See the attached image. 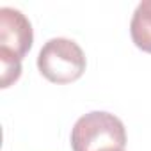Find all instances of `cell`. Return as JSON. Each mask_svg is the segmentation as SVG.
Here are the masks:
<instances>
[{"mask_svg":"<svg viewBox=\"0 0 151 151\" xmlns=\"http://www.w3.org/2000/svg\"><path fill=\"white\" fill-rule=\"evenodd\" d=\"M71 147L73 151H103L109 147L124 149V124L110 112H89L75 123L71 130Z\"/></svg>","mask_w":151,"mask_h":151,"instance_id":"6da1fadb","label":"cell"},{"mask_svg":"<svg viewBox=\"0 0 151 151\" xmlns=\"http://www.w3.org/2000/svg\"><path fill=\"white\" fill-rule=\"evenodd\" d=\"M87 60L84 50L73 39L53 37L43 45L37 55V69L52 84L77 82L84 71Z\"/></svg>","mask_w":151,"mask_h":151,"instance_id":"7a4b0ae2","label":"cell"},{"mask_svg":"<svg viewBox=\"0 0 151 151\" xmlns=\"http://www.w3.org/2000/svg\"><path fill=\"white\" fill-rule=\"evenodd\" d=\"M34 43V32L29 18L13 7L0 9V52L23 59Z\"/></svg>","mask_w":151,"mask_h":151,"instance_id":"3957f363","label":"cell"},{"mask_svg":"<svg viewBox=\"0 0 151 151\" xmlns=\"http://www.w3.org/2000/svg\"><path fill=\"white\" fill-rule=\"evenodd\" d=\"M130 34L139 50L151 53V0H142L137 6L130 22Z\"/></svg>","mask_w":151,"mask_h":151,"instance_id":"277c9868","label":"cell"},{"mask_svg":"<svg viewBox=\"0 0 151 151\" xmlns=\"http://www.w3.org/2000/svg\"><path fill=\"white\" fill-rule=\"evenodd\" d=\"M0 64H2V87L7 89L22 77V60L6 52H0Z\"/></svg>","mask_w":151,"mask_h":151,"instance_id":"5b68a950","label":"cell"},{"mask_svg":"<svg viewBox=\"0 0 151 151\" xmlns=\"http://www.w3.org/2000/svg\"><path fill=\"white\" fill-rule=\"evenodd\" d=\"M103 151H124V149H121V147H109V149H103Z\"/></svg>","mask_w":151,"mask_h":151,"instance_id":"8992f818","label":"cell"}]
</instances>
